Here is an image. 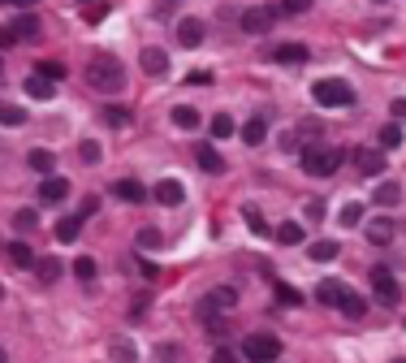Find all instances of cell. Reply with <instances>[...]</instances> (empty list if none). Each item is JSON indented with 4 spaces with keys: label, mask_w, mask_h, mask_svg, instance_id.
<instances>
[{
    "label": "cell",
    "mask_w": 406,
    "mask_h": 363,
    "mask_svg": "<svg viewBox=\"0 0 406 363\" xmlns=\"http://www.w3.org/2000/svg\"><path fill=\"white\" fill-rule=\"evenodd\" d=\"M298 160H302V173H312V177H333V173L342 169V160H346V151H342V147H320V143H307Z\"/></svg>",
    "instance_id": "obj_1"
},
{
    "label": "cell",
    "mask_w": 406,
    "mask_h": 363,
    "mask_svg": "<svg viewBox=\"0 0 406 363\" xmlns=\"http://www.w3.org/2000/svg\"><path fill=\"white\" fill-rule=\"evenodd\" d=\"M87 83L99 91V95H117L125 87V65L117 57H95L91 69H87Z\"/></svg>",
    "instance_id": "obj_2"
},
{
    "label": "cell",
    "mask_w": 406,
    "mask_h": 363,
    "mask_svg": "<svg viewBox=\"0 0 406 363\" xmlns=\"http://www.w3.org/2000/svg\"><path fill=\"white\" fill-rule=\"evenodd\" d=\"M312 100L324 104V109H350V104H354V87L346 83V78H320V83L312 87Z\"/></svg>",
    "instance_id": "obj_3"
},
{
    "label": "cell",
    "mask_w": 406,
    "mask_h": 363,
    "mask_svg": "<svg viewBox=\"0 0 406 363\" xmlns=\"http://www.w3.org/2000/svg\"><path fill=\"white\" fill-rule=\"evenodd\" d=\"M276 355H281V342H276L272 333H251L242 342V359L246 363H276Z\"/></svg>",
    "instance_id": "obj_4"
},
{
    "label": "cell",
    "mask_w": 406,
    "mask_h": 363,
    "mask_svg": "<svg viewBox=\"0 0 406 363\" xmlns=\"http://www.w3.org/2000/svg\"><path fill=\"white\" fill-rule=\"evenodd\" d=\"M234 307H238V290L234 285H216V290L203 294L199 316H225V311H234Z\"/></svg>",
    "instance_id": "obj_5"
},
{
    "label": "cell",
    "mask_w": 406,
    "mask_h": 363,
    "mask_svg": "<svg viewBox=\"0 0 406 363\" xmlns=\"http://www.w3.org/2000/svg\"><path fill=\"white\" fill-rule=\"evenodd\" d=\"M372 290H376V303L380 307H398V299H402V290H398V281H393V273L385 268V264H376L372 273Z\"/></svg>",
    "instance_id": "obj_6"
},
{
    "label": "cell",
    "mask_w": 406,
    "mask_h": 363,
    "mask_svg": "<svg viewBox=\"0 0 406 363\" xmlns=\"http://www.w3.org/2000/svg\"><path fill=\"white\" fill-rule=\"evenodd\" d=\"M276 13H281V9H272V5H251V9L238 18V26H242L246 35H264V31H272Z\"/></svg>",
    "instance_id": "obj_7"
},
{
    "label": "cell",
    "mask_w": 406,
    "mask_h": 363,
    "mask_svg": "<svg viewBox=\"0 0 406 363\" xmlns=\"http://www.w3.org/2000/svg\"><path fill=\"white\" fill-rule=\"evenodd\" d=\"M350 160H354V169H359L363 177L385 173V151L380 147H359V151H350Z\"/></svg>",
    "instance_id": "obj_8"
},
{
    "label": "cell",
    "mask_w": 406,
    "mask_h": 363,
    "mask_svg": "<svg viewBox=\"0 0 406 363\" xmlns=\"http://www.w3.org/2000/svg\"><path fill=\"white\" fill-rule=\"evenodd\" d=\"M151 199H156V203H164V207H177V203H186V186H182L177 177H164V182H156Z\"/></svg>",
    "instance_id": "obj_9"
},
{
    "label": "cell",
    "mask_w": 406,
    "mask_h": 363,
    "mask_svg": "<svg viewBox=\"0 0 406 363\" xmlns=\"http://www.w3.org/2000/svg\"><path fill=\"white\" fill-rule=\"evenodd\" d=\"M272 61L276 65H307L312 52H307V43H276L272 48Z\"/></svg>",
    "instance_id": "obj_10"
},
{
    "label": "cell",
    "mask_w": 406,
    "mask_h": 363,
    "mask_svg": "<svg viewBox=\"0 0 406 363\" xmlns=\"http://www.w3.org/2000/svg\"><path fill=\"white\" fill-rule=\"evenodd\" d=\"M69 199V182L65 177H43L39 182V203H65Z\"/></svg>",
    "instance_id": "obj_11"
},
{
    "label": "cell",
    "mask_w": 406,
    "mask_h": 363,
    "mask_svg": "<svg viewBox=\"0 0 406 363\" xmlns=\"http://www.w3.org/2000/svg\"><path fill=\"white\" fill-rule=\"evenodd\" d=\"M393 233H398V225H393L389 217L368 221V242H372V247H389V242H393Z\"/></svg>",
    "instance_id": "obj_12"
},
{
    "label": "cell",
    "mask_w": 406,
    "mask_h": 363,
    "mask_svg": "<svg viewBox=\"0 0 406 363\" xmlns=\"http://www.w3.org/2000/svg\"><path fill=\"white\" fill-rule=\"evenodd\" d=\"M139 65H143V74H151V78H160V74L169 69V52H164V48H143V57H139Z\"/></svg>",
    "instance_id": "obj_13"
},
{
    "label": "cell",
    "mask_w": 406,
    "mask_h": 363,
    "mask_svg": "<svg viewBox=\"0 0 406 363\" xmlns=\"http://www.w3.org/2000/svg\"><path fill=\"white\" fill-rule=\"evenodd\" d=\"M113 195L125 199V203H143L147 199V186H143L139 177H121V182H113Z\"/></svg>",
    "instance_id": "obj_14"
},
{
    "label": "cell",
    "mask_w": 406,
    "mask_h": 363,
    "mask_svg": "<svg viewBox=\"0 0 406 363\" xmlns=\"http://www.w3.org/2000/svg\"><path fill=\"white\" fill-rule=\"evenodd\" d=\"M177 43H182V48H199L203 43V22L199 18H182V22H177Z\"/></svg>",
    "instance_id": "obj_15"
},
{
    "label": "cell",
    "mask_w": 406,
    "mask_h": 363,
    "mask_svg": "<svg viewBox=\"0 0 406 363\" xmlns=\"http://www.w3.org/2000/svg\"><path fill=\"white\" fill-rule=\"evenodd\" d=\"M337 311H342L346 320H363V316H368V299H359L354 290H346V294L337 299Z\"/></svg>",
    "instance_id": "obj_16"
},
{
    "label": "cell",
    "mask_w": 406,
    "mask_h": 363,
    "mask_svg": "<svg viewBox=\"0 0 406 363\" xmlns=\"http://www.w3.org/2000/svg\"><path fill=\"white\" fill-rule=\"evenodd\" d=\"M195 160H199V169H203V173H225V160H220V151H216L212 143H199Z\"/></svg>",
    "instance_id": "obj_17"
},
{
    "label": "cell",
    "mask_w": 406,
    "mask_h": 363,
    "mask_svg": "<svg viewBox=\"0 0 406 363\" xmlns=\"http://www.w3.org/2000/svg\"><path fill=\"white\" fill-rule=\"evenodd\" d=\"M238 135H242V143H246V147H260V143L268 139V121H264V117H251V121L238 130Z\"/></svg>",
    "instance_id": "obj_18"
},
{
    "label": "cell",
    "mask_w": 406,
    "mask_h": 363,
    "mask_svg": "<svg viewBox=\"0 0 406 363\" xmlns=\"http://www.w3.org/2000/svg\"><path fill=\"white\" fill-rule=\"evenodd\" d=\"M376 147H380V151H393V147H402V121L380 125V130H376Z\"/></svg>",
    "instance_id": "obj_19"
},
{
    "label": "cell",
    "mask_w": 406,
    "mask_h": 363,
    "mask_svg": "<svg viewBox=\"0 0 406 363\" xmlns=\"http://www.w3.org/2000/svg\"><path fill=\"white\" fill-rule=\"evenodd\" d=\"M342 294H346V285H342V281H333V277H324V281L316 285V299H320L324 307H337V299H342Z\"/></svg>",
    "instance_id": "obj_20"
},
{
    "label": "cell",
    "mask_w": 406,
    "mask_h": 363,
    "mask_svg": "<svg viewBox=\"0 0 406 363\" xmlns=\"http://www.w3.org/2000/svg\"><path fill=\"white\" fill-rule=\"evenodd\" d=\"M27 165H31V173H39V177H52V151H48V147H35L31 156H27Z\"/></svg>",
    "instance_id": "obj_21"
},
{
    "label": "cell",
    "mask_w": 406,
    "mask_h": 363,
    "mask_svg": "<svg viewBox=\"0 0 406 363\" xmlns=\"http://www.w3.org/2000/svg\"><path fill=\"white\" fill-rule=\"evenodd\" d=\"M52 87L57 83H48V78H39V74H27V83H22V91H27L31 100H52Z\"/></svg>",
    "instance_id": "obj_22"
},
{
    "label": "cell",
    "mask_w": 406,
    "mask_h": 363,
    "mask_svg": "<svg viewBox=\"0 0 406 363\" xmlns=\"http://www.w3.org/2000/svg\"><path fill=\"white\" fill-rule=\"evenodd\" d=\"M337 251H342L337 238H320V242H312V259H316V264H328V259H337Z\"/></svg>",
    "instance_id": "obj_23"
},
{
    "label": "cell",
    "mask_w": 406,
    "mask_h": 363,
    "mask_svg": "<svg viewBox=\"0 0 406 363\" xmlns=\"http://www.w3.org/2000/svg\"><path fill=\"white\" fill-rule=\"evenodd\" d=\"M13 31H18V39H39V35H43V26H39L35 13H22V18L13 22Z\"/></svg>",
    "instance_id": "obj_24"
},
{
    "label": "cell",
    "mask_w": 406,
    "mask_h": 363,
    "mask_svg": "<svg viewBox=\"0 0 406 363\" xmlns=\"http://www.w3.org/2000/svg\"><path fill=\"white\" fill-rule=\"evenodd\" d=\"M78 229H83V217L74 212V217H61L57 221V238L61 242H78Z\"/></svg>",
    "instance_id": "obj_25"
},
{
    "label": "cell",
    "mask_w": 406,
    "mask_h": 363,
    "mask_svg": "<svg viewBox=\"0 0 406 363\" xmlns=\"http://www.w3.org/2000/svg\"><path fill=\"white\" fill-rule=\"evenodd\" d=\"M9 264H13V268H31V264H35L31 242H22V238H18V242H9Z\"/></svg>",
    "instance_id": "obj_26"
},
{
    "label": "cell",
    "mask_w": 406,
    "mask_h": 363,
    "mask_svg": "<svg viewBox=\"0 0 406 363\" xmlns=\"http://www.w3.org/2000/svg\"><path fill=\"white\" fill-rule=\"evenodd\" d=\"M276 242H281V247H298L302 242V225L298 221H281V225H276Z\"/></svg>",
    "instance_id": "obj_27"
},
{
    "label": "cell",
    "mask_w": 406,
    "mask_h": 363,
    "mask_svg": "<svg viewBox=\"0 0 406 363\" xmlns=\"http://www.w3.org/2000/svg\"><path fill=\"white\" fill-rule=\"evenodd\" d=\"M35 277L48 285V281H57L61 277V259H52V255H43V259H35Z\"/></svg>",
    "instance_id": "obj_28"
},
{
    "label": "cell",
    "mask_w": 406,
    "mask_h": 363,
    "mask_svg": "<svg viewBox=\"0 0 406 363\" xmlns=\"http://www.w3.org/2000/svg\"><path fill=\"white\" fill-rule=\"evenodd\" d=\"M402 199V186H398V182H380V186H376V199L372 203H380V207H393Z\"/></svg>",
    "instance_id": "obj_29"
},
{
    "label": "cell",
    "mask_w": 406,
    "mask_h": 363,
    "mask_svg": "<svg viewBox=\"0 0 406 363\" xmlns=\"http://www.w3.org/2000/svg\"><path fill=\"white\" fill-rule=\"evenodd\" d=\"M173 125H182V130H199V109H190V104H177V109H173Z\"/></svg>",
    "instance_id": "obj_30"
},
{
    "label": "cell",
    "mask_w": 406,
    "mask_h": 363,
    "mask_svg": "<svg viewBox=\"0 0 406 363\" xmlns=\"http://www.w3.org/2000/svg\"><path fill=\"white\" fill-rule=\"evenodd\" d=\"M22 121H27V109H22V104L0 100V125H22Z\"/></svg>",
    "instance_id": "obj_31"
},
{
    "label": "cell",
    "mask_w": 406,
    "mask_h": 363,
    "mask_svg": "<svg viewBox=\"0 0 406 363\" xmlns=\"http://www.w3.org/2000/svg\"><path fill=\"white\" fill-rule=\"evenodd\" d=\"M134 247H139V251H160V247H164V233H160V229H139Z\"/></svg>",
    "instance_id": "obj_32"
},
{
    "label": "cell",
    "mask_w": 406,
    "mask_h": 363,
    "mask_svg": "<svg viewBox=\"0 0 406 363\" xmlns=\"http://www.w3.org/2000/svg\"><path fill=\"white\" fill-rule=\"evenodd\" d=\"M13 229H18V233H35V229H39V212H31V207H22V212L13 217Z\"/></svg>",
    "instance_id": "obj_33"
},
{
    "label": "cell",
    "mask_w": 406,
    "mask_h": 363,
    "mask_svg": "<svg viewBox=\"0 0 406 363\" xmlns=\"http://www.w3.org/2000/svg\"><path fill=\"white\" fill-rule=\"evenodd\" d=\"M212 139H234V117L230 113H216L212 117Z\"/></svg>",
    "instance_id": "obj_34"
},
{
    "label": "cell",
    "mask_w": 406,
    "mask_h": 363,
    "mask_svg": "<svg viewBox=\"0 0 406 363\" xmlns=\"http://www.w3.org/2000/svg\"><path fill=\"white\" fill-rule=\"evenodd\" d=\"M35 74H39V78H48V83H61V78H65V65H61V61H39V65H35Z\"/></svg>",
    "instance_id": "obj_35"
},
{
    "label": "cell",
    "mask_w": 406,
    "mask_h": 363,
    "mask_svg": "<svg viewBox=\"0 0 406 363\" xmlns=\"http://www.w3.org/2000/svg\"><path fill=\"white\" fill-rule=\"evenodd\" d=\"M354 225H363V203H346L342 207V229H354Z\"/></svg>",
    "instance_id": "obj_36"
},
{
    "label": "cell",
    "mask_w": 406,
    "mask_h": 363,
    "mask_svg": "<svg viewBox=\"0 0 406 363\" xmlns=\"http://www.w3.org/2000/svg\"><path fill=\"white\" fill-rule=\"evenodd\" d=\"M78 156H83V165H99V156H104V151H99L95 139H83V143H78Z\"/></svg>",
    "instance_id": "obj_37"
},
{
    "label": "cell",
    "mask_w": 406,
    "mask_h": 363,
    "mask_svg": "<svg viewBox=\"0 0 406 363\" xmlns=\"http://www.w3.org/2000/svg\"><path fill=\"white\" fill-rule=\"evenodd\" d=\"M74 277H78V281H95V259H91V255L74 259Z\"/></svg>",
    "instance_id": "obj_38"
},
{
    "label": "cell",
    "mask_w": 406,
    "mask_h": 363,
    "mask_svg": "<svg viewBox=\"0 0 406 363\" xmlns=\"http://www.w3.org/2000/svg\"><path fill=\"white\" fill-rule=\"evenodd\" d=\"M104 121H108V125H130V109H121V104H108V109H104Z\"/></svg>",
    "instance_id": "obj_39"
},
{
    "label": "cell",
    "mask_w": 406,
    "mask_h": 363,
    "mask_svg": "<svg viewBox=\"0 0 406 363\" xmlns=\"http://www.w3.org/2000/svg\"><path fill=\"white\" fill-rule=\"evenodd\" d=\"M242 217H246V225H251V229H255V233H264V229H268V225H264V217H260V207H255V203H246V207H242Z\"/></svg>",
    "instance_id": "obj_40"
},
{
    "label": "cell",
    "mask_w": 406,
    "mask_h": 363,
    "mask_svg": "<svg viewBox=\"0 0 406 363\" xmlns=\"http://www.w3.org/2000/svg\"><path fill=\"white\" fill-rule=\"evenodd\" d=\"M276 299H281L286 307H302V294H298V290H290V285H281V281H276Z\"/></svg>",
    "instance_id": "obj_41"
},
{
    "label": "cell",
    "mask_w": 406,
    "mask_h": 363,
    "mask_svg": "<svg viewBox=\"0 0 406 363\" xmlns=\"http://www.w3.org/2000/svg\"><path fill=\"white\" fill-rule=\"evenodd\" d=\"M83 18H87V22H104V18H108V5H104V0H99V5L91 0V5L83 9Z\"/></svg>",
    "instance_id": "obj_42"
},
{
    "label": "cell",
    "mask_w": 406,
    "mask_h": 363,
    "mask_svg": "<svg viewBox=\"0 0 406 363\" xmlns=\"http://www.w3.org/2000/svg\"><path fill=\"white\" fill-rule=\"evenodd\" d=\"M95 212H99V195H87V199L78 203V217L87 221V217H95Z\"/></svg>",
    "instance_id": "obj_43"
},
{
    "label": "cell",
    "mask_w": 406,
    "mask_h": 363,
    "mask_svg": "<svg viewBox=\"0 0 406 363\" xmlns=\"http://www.w3.org/2000/svg\"><path fill=\"white\" fill-rule=\"evenodd\" d=\"M312 0H281V13H307Z\"/></svg>",
    "instance_id": "obj_44"
},
{
    "label": "cell",
    "mask_w": 406,
    "mask_h": 363,
    "mask_svg": "<svg viewBox=\"0 0 406 363\" xmlns=\"http://www.w3.org/2000/svg\"><path fill=\"white\" fill-rule=\"evenodd\" d=\"M307 221H324V199H307Z\"/></svg>",
    "instance_id": "obj_45"
},
{
    "label": "cell",
    "mask_w": 406,
    "mask_h": 363,
    "mask_svg": "<svg viewBox=\"0 0 406 363\" xmlns=\"http://www.w3.org/2000/svg\"><path fill=\"white\" fill-rule=\"evenodd\" d=\"M212 363H238V355H234L230 346H216V350H212Z\"/></svg>",
    "instance_id": "obj_46"
},
{
    "label": "cell",
    "mask_w": 406,
    "mask_h": 363,
    "mask_svg": "<svg viewBox=\"0 0 406 363\" xmlns=\"http://www.w3.org/2000/svg\"><path fill=\"white\" fill-rule=\"evenodd\" d=\"M13 43H18V31H13V26H0V52L13 48Z\"/></svg>",
    "instance_id": "obj_47"
},
{
    "label": "cell",
    "mask_w": 406,
    "mask_h": 363,
    "mask_svg": "<svg viewBox=\"0 0 406 363\" xmlns=\"http://www.w3.org/2000/svg\"><path fill=\"white\" fill-rule=\"evenodd\" d=\"M113 359H121V363H130V359H134V346H125V342H117V346H113Z\"/></svg>",
    "instance_id": "obj_48"
},
{
    "label": "cell",
    "mask_w": 406,
    "mask_h": 363,
    "mask_svg": "<svg viewBox=\"0 0 406 363\" xmlns=\"http://www.w3.org/2000/svg\"><path fill=\"white\" fill-rule=\"evenodd\" d=\"M389 113H393V121H406V100H393Z\"/></svg>",
    "instance_id": "obj_49"
},
{
    "label": "cell",
    "mask_w": 406,
    "mask_h": 363,
    "mask_svg": "<svg viewBox=\"0 0 406 363\" xmlns=\"http://www.w3.org/2000/svg\"><path fill=\"white\" fill-rule=\"evenodd\" d=\"M281 147H286V151L298 147V130H286V135H281Z\"/></svg>",
    "instance_id": "obj_50"
},
{
    "label": "cell",
    "mask_w": 406,
    "mask_h": 363,
    "mask_svg": "<svg viewBox=\"0 0 406 363\" xmlns=\"http://www.w3.org/2000/svg\"><path fill=\"white\" fill-rule=\"evenodd\" d=\"M186 83H190V87H199V83L208 87V83H212V74H186Z\"/></svg>",
    "instance_id": "obj_51"
},
{
    "label": "cell",
    "mask_w": 406,
    "mask_h": 363,
    "mask_svg": "<svg viewBox=\"0 0 406 363\" xmlns=\"http://www.w3.org/2000/svg\"><path fill=\"white\" fill-rule=\"evenodd\" d=\"M177 359V346H160V363H173Z\"/></svg>",
    "instance_id": "obj_52"
},
{
    "label": "cell",
    "mask_w": 406,
    "mask_h": 363,
    "mask_svg": "<svg viewBox=\"0 0 406 363\" xmlns=\"http://www.w3.org/2000/svg\"><path fill=\"white\" fill-rule=\"evenodd\" d=\"M0 363H9V355H5V346H0Z\"/></svg>",
    "instance_id": "obj_53"
},
{
    "label": "cell",
    "mask_w": 406,
    "mask_h": 363,
    "mask_svg": "<svg viewBox=\"0 0 406 363\" xmlns=\"http://www.w3.org/2000/svg\"><path fill=\"white\" fill-rule=\"evenodd\" d=\"M0 299H5V285H0Z\"/></svg>",
    "instance_id": "obj_54"
},
{
    "label": "cell",
    "mask_w": 406,
    "mask_h": 363,
    "mask_svg": "<svg viewBox=\"0 0 406 363\" xmlns=\"http://www.w3.org/2000/svg\"><path fill=\"white\" fill-rule=\"evenodd\" d=\"M0 78H5V65H0Z\"/></svg>",
    "instance_id": "obj_55"
},
{
    "label": "cell",
    "mask_w": 406,
    "mask_h": 363,
    "mask_svg": "<svg viewBox=\"0 0 406 363\" xmlns=\"http://www.w3.org/2000/svg\"><path fill=\"white\" fill-rule=\"evenodd\" d=\"M393 363H406V359H393Z\"/></svg>",
    "instance_id": "obj_56"
},
{
    "label": "cell",
    "mask_w": 406,
    "mask_h": 363,
    "mask_svg": "<svg viewBox=\"0 0 406 363\" xmlns=\"http://www.w3.org/2000/svg\"><path fill=\"white\" fill-rule=\"evenodd\" d=\"M83 5H91V0H83Z\"/></svg>",
    "instance_id": "obj_57"
},
{
    "label": "cell",
    "mask_w": 406,
    "mask_h": 363,
    "mask_svg": "<svg viewBox=\"0 0 406 363\" xmlns=\"http://www.w3.org/2000/svg\"><path fill=\"white\" fill-rule=\"evenodd\" d=\"M376 5H380V0H376Z\"/></svg>",
    "instance_id": "obj_58"
}]
</instances>
